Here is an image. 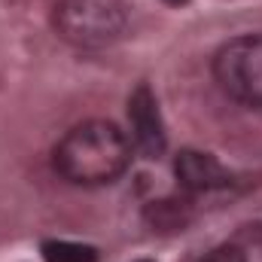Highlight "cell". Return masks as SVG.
Here are the masks:
<instances>
[{"label":"cell","instance_id":"obj_1","mask_svg":"<svg viewBox=\"0 0 262 262\" xmlns=\"http://www.w3.org/2000/svg\"><path fill=\"white\" fill-rule=\"evenodd\" d=\"M131 146L107 119H89L70 128L55 146V171L76 186H104L125 174Z\"/></svg>","mask_w":262,"mask_h":262},{"label":"cell","instance_id":"obj_2","mask_svg":"<svg viewBox=\"0 0 262 262\" xmlns=\"http://www.w3.org/2000/svg\"><path fill=\"white\" fill-rule=\"evenodd\" d=\"M52 25L67 43L79 49H101L122 37L128 9L122 0H58Z\"/></svg>","mask_w":262,"mask_h":262},{"label":"cell","instance_id":"obj_3","mask_svg":"<svg viewBox=\"0 0 262 262\" xmlns=\"http://www.w3.org/2000/svg\"><path fill=\"white\" fill-rule=\"evenodd\" d=\"M213 79L232 101L262 107V34H244L223 43L213 55Z\"/></svg>","mask_w":262,"mask_h":262},{"label":"cell","instance_id":"obj_4","mask_svg":"<svg viewBox=\"0 0 262 262\" xmlns=\"http://www.w3.org/2000/svg\"><path fill=\"white\" fill-rule=\"evenodd\" d=\"M128 122L137 149L146 159H159L168 146V134H165V122H162V113H159V101H156V95L146 82L137 85L128 95Z\"/></svg>","mask_w":262,"mask_h":262},{"label":"cell","instance_id":"obj_5","mask_svg":"<svg viewBox=\"0 0 262 262\" xmlns=\"http://www.w3.org/2000/svg\"><path fill=\"white\" fill-rule=\"evenodd\" d=\"M174 174L180 186L189 192H210V189H223L232 183L229 168H223L216 156L201 152V149H183L174 159Z\"/></svg>","mask_w":262,"mask_h":262},{"label":"cell","instance_id":"obj_6","mask_svg":"<svg viewBox=\"0 0 262 262\" xmlns=\"http://www.w3.org/2000/svg\"><path fill=\"white\" fill-rule=\"evenodd\" d=\"M143 220L149 223L152 232H183L192 223V204L183 198H162L146 204Z\"/></svg>","mask_w":262,"mask_h":262},{"label":"cell","instance_id":"obj_7","mask_svg":"<svg viewBox=\"0 0 262 262\" xmlns=\"http://www.w3.org/2000/svg\"><path fill=\"white\" fill-rule=\"evenodd\" d=\"M46 262H98V250L76 241H46L40 247Z\"/></svg>","mask_w":262,"mask_h":262},{"label":"cell","instance_id":"obj_8","mask_svg":"<svg viewBox=\"0 0 262 262\" xmlns=\"http://www.w3.org/2000/svg\"><path fill=\"white\" fill-rule=\"evenodd\" d=\"M201 262H247V259H244V250H241V247L223 244V247H216L213 253H207Z\"/></svg>","mask_w":262,"mask_h":262},{"label":"cell","instance_id":"obj_9","mask_svg":"<svg viewBox=\"0 0 262 262\" xmlns=\"http://www.w3.org/2000/svg\"><path fill=\"white\" fill-rule=\"evenodd\" d=\"M171 3H186V0H171Z\"/></svg>","mask_w":262,"mask_h":262},{"label":"cell","instance_id":"obj_10","mask_svg":"<svg viewBox=\"0 0 262 262\" xmlns=\"http://www.w3.org/2000/svg\"><path fill=\"white\" fill-rule=\"evenodd\" d=\"M137 262H149V259H137Z\"/></svg>","mask_w":262,"mask_h":262}]
</instances>
